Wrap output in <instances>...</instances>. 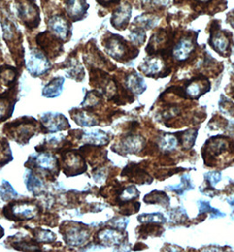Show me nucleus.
<instances>
[{"mask_svg": "<svg viewBox=\"0 0 234 252\" xmlns=\"http://www.w3.org/2000/svg\"><path fill=\"white\" fill-rule=\"evenodd\" d=\"M9 135L20 143H27L34 134L36 123L34 120H20L5 125Z\"/></svg>", "mask_w": 234, "mask_h": 252, "instance_id": "nucleus-1", "label": "nucleus"}, {"mask_svg": "<svg viewBox=\"0 0 234 252\" xmlns=\"http://www.w3.org/2000/svg\"><path fill=\"white\" fill-rule=\"evenodd\" d=\"M39 212V208L33 203L20 202L9 205L4 208V216L8 219L22 220L32 219L36 216Z\"/></svg>", "mask_w": 234, "mask_h": 252, "instance_id": "nucleus-2", "label": "nucleus"}, {"mask_svg": "<svg viewBox=\"0 0 234 252\" xmlns=\"http://www.w3.org/2000/svg\"><path fill=\"white\" fill-rule=\"evenodd\" d=\"M49 59L43 55V54L33 50L29 55L28 63H27V68L30 73L34 77L41 76L46 73L49 69Z\"/></svg>", "mask_w": 234, "mask_h": 252, "instance_id": "nucleus-3", "label": "nucleus"}, {"mask_svg": "<svg viewBox=\"0 0 234 252\" xmlns=\"http://www.w3.org/2000/svg\"><path fill=\"white\" fill-rule=\"evenodd\" d=\"M64 169L65 172L67 170L69 172L66 174L68 176L78 175L86 171V166L85 160L80 155L75 153L74 151H70L68 154L64 156Z\"/></svg>", "mask_w": 234, "mask_h": 252, "instance_id": "nucleus-4", "label": "nucleus"}, {"mask_svg": "<svg viewBox=\"0 0 234 252\" xmlns=\"http://www.w3.org/2000/svg\"><path fill=\"white\" fill-rule=\"evenodd\" d=\"M107 53L116 60H122L128 54V46L122 37L114 35L104 44Z\"/></svg>", "mask_w": 234, "mask_h": 252, "instance_id": "nucleus-5", "label": "nucleus"}, {"mask_svg": "<svg viewBox=\"0 0 234 252\" xmlns=\"http://www.w3.org/2000/svg\"><path fill=\"white\" fill-rule=\"evenodd\" d=\"M42 127L46 132L54 133L59 130H65L70 126L67 119L62 114H47L42 117Z\"/></svg>", "mask_w": 234, "mask_h": 252, "instance_id": "nucleus-6", "label": "nucleus"}, {"mask_svg": "<svg viewBox=\"0 0 234 252\" xmlns=\"http://www.w3.org/2000/svg\"><path fill=\"white\" fill-rule=\"evenodd\" d=\"M87 232L84 226L69 225L64 233L62 232V234H64L65 240L67 244L76 246L85 243L88 237Z\"/></svg>", "mask_w": 234, "mask_h": 252, "instance_id": "nucleus-7", "label": "nucleus"}, {"mask_svg": "<svg viewBox=\"0 0 234 252\" xmlns=\"http://www.w3.org/2000/svg\"><path fill=\"white\" fill-rule=\"evenodd\" d=\"M49 29L62 41H65L70 34V24L66 18L62 15L51 17L48 22Z\"/></svg>", "mask_w": 234, "mask_h": 252, "instance_id": "nucleus-8", "label": "nucleus"}, {"mask_svg": "<svg viewBox=\"0 0 234 252\" xmlns=\"http://www.w3.org/2000/svg\"><path fill=\"white\" fill-rule=\"evenodd\" d=\"M132 16V7L128 4L121 5L119 8L116 9L112 19L111 23L116 29H124L129 23Z\"/></svg>", "mask_w": 234, "mask_h": 252, "instance_id": "nucleus-9", "label": "nucleus"}, {"mask_svg": "<svg viewBox=\"0 0 234 252\" xmlns=\"http://www.w3.org/2000/svg\"><path fill=\"white\" fill-rule=\"evenodd\" d=\"M18 12L21 20L31 23L33 21H36L37 23L39 22L36 18H38V12H37L35 6L33 5L31 2L28 0H22L19 4H18Z\"/></svg>", "mask_w": 234, "mask_h": 252, "instance_id": "nucleus-10", "label": "nucleus"}, {"mask_svg": "<svg viewBox=\"0 0 234 252\" xmlns=\"http://www.w3.org/2000/svg\"><path fill=\"white\" fill-rule=\"evenodd\" d=\"M144 138L140 135H131L122 141L121 149L125 153H137L144 147Z\"/></svg>", "mask_w": 234, "mask_h": 252, "instance_id": "nucleus-11", "label": "nucleus"}, {"mask_svg": "<svg viewBox=\"0 0 234 252\" xmlns=\"http://www.w3.org/2000/svg\"><path fill=\"white\" fill-rule=\"evenodd\" d=\"M29 163H33L34 167L49 171V172L58 169L57 158L50 154H40L34 158L33 162L29 161Z\"/></svg>", "mask_w": 234, "mask_h": 252, "instance_id": "nucleus-12", "label": "nucleus"}, {"mask_svg": "<svg viewBox=\"0 0 234 252\" xmlns=\"http://www.w3.org/2000/svg\"><path fill=\"white\" fill-rule=\"evenodd\" d=\"M194 50V44L191 40L182 39L173 49V57L178 61H184L191 55Z\"/></svg>", "mask_w": 234, "mask_h": 252, "instance_id": "nucleus-13", "label": "nucleus"}, {"mask_svg": "<svg viewBox=\"0 0 234 252\" xmlns=\"http://www.w3.org/2000/svg\"><path fill=\"white\" fill-rule=\"evenodd\" d=\"M99 240L106 245H115L121 244L123 236L122 234L115 229L107 228L102 231H100L98 235Z\"/></svg>", "mask_w": 234, "mask_h": 252, "instance_id": "nucleus-14", "label": "nucleus"}, {"mask_svg": "<svg viewBox=\"0 0 234 252\" xmlns=\"http://www.w3.org/2000/svg\"><path fill=\"white\" fill-rule=\"evenodd\" d=\"M66 9L69 16L78 19L86 12V2L85 0H66Z\"/></svg>", "mask_w": 234, "mask_h": 252, "instance_id": "nucleus-15", "label": "nucleus"}, {"mask_svg": "<svg viewBox=\"0 0 234 252\" xmlns=\"http://www.w3.org/2000/svg\"><path fill=\"white\" fill-rule=\"evenodd\" d=\"M64 82H65L64 77L54 78L53 80L49 82V84L44 87L42 95L47 98L58 97V95L62 93Z\"/></svg>", "mask_w": 234, "mask_h": 252, "instance_id": "nucleus-16", "label": "nucleus"}, {"mask_svg": "<svg viewBox=\"0 0 234 252\" xmlns=\"http://www.w3.org/2000/svg\"><path fill=\"white\" fill-rule=\"evenodd\" d=\"M126 86L128 89L131 90L132 93H135L136 94H142L146 88L143 78L137 76L136 74H132L127 77Z\"/></svg>", "mask_w": 234, "mask_h": 252, "instance_id": "nucleus-17", "label": "nucleus"}, {"mask_svg": "<svg viewBox=\"0 0 234 252\" xmlns=\"http://www.w3.org/2000/svg\"><path fill=\"white\" fill-rule=\"evenodd\" d=\"M142 71L147 76H154L162 69V62L159 58H151L142 64Z\"/></svg>", "mask_w": 234, "mask_h": 252, "instance_id": "nucleus-18", "label": "nucleus"}, {"mask_svg": "<svg viewBox=\"0 0 234 252\" xmlns=\"http://www.w3.org/2000/svg\"><path fill=\"white\" fill-rule=\"evenodd\" d=\"M229 41L227 37L225 36V34L218 33H216L214 36L211 38V46L218 53H224L226 52V49L228 48Z\"/></svg>", "mask_w": 234, "mask_h": 252, "instance_id": "nucleus-19", "label": "nucleus"}, {"mask_svg": "<svg viewBox=\"0 0 234 252\" xmlns=\"http://www.w3.org/2000/svg\"><path fill=\"white\" fill-rule=\"evenodd\" d=\"M160 148L164 151H172L178 146V139L175 135L165 134L160 141Z\"/></svg>", "mask_w": 234, "mask_h": 252, "instance_id": "nucleus-20", "label": "nucleus"}, {"mask_svg": "<svg viewBox=\"0 0 234 252\" xmlns=\"http://www.w3.org/2000/svg\"><path fill=\"white\" fill-rule=\"evenodd\" d=\"M72 117L74 121L80 126H92L98 124V122L95 121V119L93 116L88 115L84 112H78L75 114V115L72 114Z\"/></svg>", "mask_w": 234, "mask_h": 252, "instance_id": "nucleus-21", "label": "nucleus"}, {"mask_svg": "<svg viewBox=\"0 0 234 252\" xmlns=\"http://www.w3.org/2000/svg\"><path fill=\"white\" fill-rule=\"evenodd\" d=\"M14 106L5 97L0 98V122L11 116Z\"/></svg>", "mask_w": 234, "mask_h": 252, "instance_id": "nucleus-22", "label": "nucleus"}, {"mask_svg": "<svg viewBox=\"0 0 234 252\" xmlns=\"http://www.w3.org/2000/svg\"><path fill=\"white\" fill-rule=\"evenodd\" d=\"M12 159L8 143L5 140L0 141V165H4Z\"/></svg>", "mask_w": 234, "mask_h": 252, "instance_id": "nucleus-23", "label": "nucleus"}, {"mask_svg": "<svg viewBox=\"0 0 234 252\" xmlns=\"http://www.w3.org/2000/svg\"><path fill=\"white\" fill-rule=\"evenodd\" d=\"M186 93L190 98H197L198 97H200L204 92H202L201 85H200L198 82L195 81L189 84L186 89Z\"/></svg>", "mask_w": 234, "mask_h": 252, "instance_id": "nucleus-24", "label": "nucleus"}, {"mask_svg": "<svg viewBox=\"0 0 234 252\" xmlns=\"http://www.w3.org/2000/svg\"><path fill=\"white\" fill-rule=\"evenodd\" d=\"M138 195H139V192L136 190V188L132 186L125 188L123 191H122L120 199L123 202H125V201H130L132 199H135Z\"/></svg>", "mask_w": 234, "mask_h": 252, "instance_id": "nucleus-25", "label": "nucleus"}, {"mask_svg": "<svg viewBox=\"0 0 234 252\" xmlns=\"http://www.w3.org/2000/svg\"><path fill=\"white\" fill-rule=\"evenodd\" d=\"M135 23H138L146 29H152L158 23L156 18L152 16L141 15L135 20Z\"/></svg>", "mask_w": 234, "mask_h": 252, "instance_id": "nucleus-26", "label": "nucleus"}, {"mask_svg": "<svg viewBox=\"0 0 234 252\" xmlns=\"http://www.w3.org/2000/svg\"><path fill=\"white\" fill-rule=\"evenodd\" d=\"M150 198L149 201H146L148 203H167L168 205L169 199L167 196L165 194L163 191H152L151 194L147 195Z\"/></svg>", "mask_w": 234, "mask_h": 252, "instance_id": "nucleus-27", "label": "nucleus"}, {"mask_svg": "<svg viewBox=\"0 0 234 252\" xmlns=\"http://www.w3.org/2000/svg\"><path fill=\"white\" fill-rule=\"evenodd\" d=\"M197 131L189 130L185 132L183 135H182V138H181L183 147L186 149H189V148L193 146L195 140L197 138Z\"/></svg>", "mask_w": 234, "mask_h": 252, "instance_id": "nucleus-28", "label": "nucleus"}, {"mask_svg": "<svg viewBox=\"0 0 234 252\" xmlns=\"http://www.w3.org/2000/svg\"><path fill=\"white\" fill-rule=\"evenodd\" d=\"M138 220L143 222H155V223H163L165 222L164 216L160 214H151V215H143L138 217Z\"/></svg>", "mask_w": 234, "mask_h": 252, "instance_id": "nucleus-29", "label": "nucleus"}, {"mask_svg": "<svg viewBox=\"0 0 234 252\" xmlns=\"http://www.w3.org/2000/svg\"><path fill=\"white\" fill-rule=\"evenodd\" d=\"M35 238L39 242L42 243H51L53 241L56 240L57 236L54 235L52 232L48 231V230H38L35 232Z\"/></svg>", "mask_w": 234, "mask_h": 252, "instance_id": "nucleus-30", "label": "nucleus"}, {"mask_svg": "<svg viewBox=\"0 0 234 252\" xmlns=\"http://www.w3.org/2000/svg\"><path fill=\"white\" fill-rule=\"evenodd\" d=\"M27 187L29 188V191H39V189L41 187V181L35 176L30 174L27 181Z\"/></svg>", "mask_w": 234, "mask_h": 252, "instance_id": "nucleus-31", "label": "nucleus"}, {"mask_svg": "<svg viewBox=\"0 0 234 252\" xmlns=\"http://www.w3.org/2000/svg\"><path fill=\"white\" fill-rule=\"evenodd\" d=\"M14 77H15V75H14V71L12 70V68L3 67V68H1V69H0V77L5 83L10 84L11 82L13 81Z\"/></svg>", "mask_w": 234, "mask_h": 252, "instance_id": "nucleus-32", "label": "nucleus"}, {"mask_svg": "<svg viewBox=\"0 0 234 252\" xmlns=\"http://www.w3.org/2000/svg\"><path fill=\"white\" fill-rule=\"evenodd\" d=\"M199 211L200 214L201 213H207V212H210L212 216H224L223 214H221L220 212H218V210L214 209L209 206V204L208 202H204V201H201L200 202V208H199Z\"/></svg>", "mask_w": 234, "mask_h": 252, "instance_id": "nucleus-33", "label": "nucleus"}, {"mask_svg": "<svg viewBox=\"0 0 234 252\" xmlns=\"http://www.w3.org/2000/svg\"><path fill=\"white\" fill-rule=\"evenodd\" d=\"M130 37L134 43L142 44L145 39V34H144V31H142V30H135L131 33Z\"/></svg>", "mask_w": 234, "mask_h": 252, "instance_id": "nucleus-34", "label": "nucleus"}, {"mask_svg": "<svg viewBox=\"0 0 234 252\" xmlns=\"http://www.w3.org/2000/svg\"><path fill=\"white\" fill-rule=\"evenodd\" d=\"M206 179L209 181V183L214 187L218 184V181L221 179V175L219 172L217 171H213V172H209L206 176Z\"/></svg>", "mask_w": 234, "mask_h": 252, "instance_id": "nucleus-35", "label": "nucleus"}, {"mask_svg": "<svg viewBox=\"0 0 234 252\" xmlns=\"http://www.w3.org/2000/svg\"><path fill=\"white\" fill-rule=\"evenodd\" d=\"M3 235H4V230H3V228L0 227V237L3 236Z\"/></svg>", "mask_w": 234, "mask_h": 252, "instance_id": "nucleus-36", "label": "nucleus"}, {"mask_svg": "<svg viewBox=\"0 0 234 252\" xmlns=\"http://www.w3.org/2000/svg\"><path fill=\"white\" fill-rule=\"evenodd\" d=\"M197 1H200V2H203V3H207V2H209L210 0H197Z\"/></svg>", "mask_w": 234, "mask_h": 252, "instance_id": "nucleus-37", "label": "nucleus"}, {"mask_svg": "<svg viewBox=\"0 0 234 252\" xmlns=\"http://www.w3.org/2000/svg\"><path fill=\"white\" fill-rule=\"evenodd\" d=\"M230 205L231 206H233V207H234V199H233V200H231Z\"/></svg>", "mask_w": 234, "mask_h": 252, "instance_id": "nucleus-38", "label": "nucleus"}, {"mask_svg": "<svg viewBox=\"0 0 234 252\" xmlns=\"http://www.w3.org/2000/svg\"><path fill=\"white\" fill-rule=\"evenodd\" d=\"M100 1V0H99ZM103 1H111V0H103Z\"/></svg>", "mask_w": 234, "mask_h": 252, "instance_id": "nucleus-39", "label": "nucleus"}, {"mask_svg": "<svg viewBox=\"0 0 234 252\" xmlns=\"http://www.w3.org/2000/svg\"><path fill=\"white\" fill-rule=\"evenodd\" d=\"M233 26H234V24H233Z\"/></svg>", "mask_w": 234, "mask_h": 252, "instance_id": "nucleus-40", "label": "nucleus"}]
</instances>
